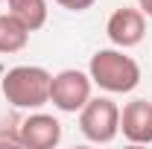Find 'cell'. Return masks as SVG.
Segmentation results:
<instances>
[{
  "label": "cell",
  "mask_w": 152,
  "mask_h": 149,
  "mask_svg": "<svg viewBox=\"0 0 152 149\" xmlns=\"http://www.w3.org/2000/svg\"><path fill=\"white\" fill-rule=\"evenodd\" d=\"M105 32L111 38L114 47H120V50H129V47H137L143 35H146V15L140 12V9H129V6H123V9H117L108 23H105Z\"/></svg>",
  "instance_id": "cell-5"
},
{
  "label": "cell",
  "mask_w": 152,
  "mask_h": 149,
  "mask_svg": "<svg viewBox=\"0 0 152 149\" xmlns=\"http://www.w3.org/2000/svg\"><path fill=\"white\" fill-rule=\"evenodd\" d=\"M79 129L94 143H111L120 134V108L108 96H91L79 111Z\"/></svg>",
  "instance_id": "cell-3"
},
{
  "label": "cell",
  "mask_w": 152,
  "mask_h": 149,
  "mask_svg": "<svg viewBox=\"0 0 152 149\" xmlns=\"http://www.w3.org/2000/svg\"><path fill=\"white\" fill-rule=\"evenodd\" d=\"M61 9H70V12H85V9H91L96 0H56Z\"/></svg>",
  "instance_id": "cell-10"
},
{
  "label": "cell",
  "mask_w": 152,
  "mask_h": 149,
  "mask_svg": "<svg viewBox=\"0 0 152 149\" xmlns=\"http://www.w3.org/2000/svg\"><path fill=\"white\" fill-rule=\"evenodd\" d=\"M88 76L94 85H99L108 93H129L140 82V67L120 47H108V50H96L91 56Z\"/></svg>",
  "instance_id": "cell-1"
},
{
  "label": "cell",
  "mask_w": 152,
  "mask_h": 149,
  "mask_svg": "<svg viewBox=\"0 0 152 149\" xmlns=\"http://www.w3.org/2000/svg\"><path fill=\"white\" fill-rule=\"evenodd\" d=\"M29 26L18 18V15H12V12H3L0 15V53H20L26 44H29Z\"/></svg>",
  "instance_id": "cell-8"
},
{
  "label": "cell",
  "mask_w": 152,
  "mask_h": 149,
  "mask_svg": "<svg viewBox=\"0 0 152 149\" xmlns=\"http://www.w3.org/2000/svg\"><path fill=\"white\" fill-rule=\"evenodd\" d=\"M50 79L53 73H47L38 64H18L3 76L0 91L6 96V102L29 111V108H41L50 102Z\"/></svg>",
  "instance_id": "cell-2"
},
{
  "label": "cell",
  "mask_w": 152,
  "mask_h": 149,
  "mask_svg": "<svg viewBox=\"0 0 152 149\" xmlns=\"http://www.w3.org/2000/svg\"><path fill=\"white\" fill-rule=\"evenodd\" d=\"M18 137H20V146L26 149H53L61 140V123L53 114L35 111L18 126Z\"/></svg>",
  "instance_id": "cell-6"
},
{
  "label": "cell",
  "mask_w": 152,
  "mask_h": 149,
  "mask_svg": "<svg viewBox=\"0 0 152 149\" xmlns=\"http://www.w3.org/2000/svg\"><path fill=\"white\" fill-rule=\"evenodd\" d=\"M120 131L129 143H152V102L132 99L120 111Z\"/></svg>",
  "instance_id": "cell-7"
},
{
  "label": "cell",
  "mask_w": 152,
  "mask_h": 149,
  "mask_svg": "<svg viewBox=\"0 0 152 149\" xmlns=\"http://www.w3.org/2000/svg\"><path fill=\"white\" fill-rule=\"evenodd\" d=\"M6 3H9V12L18 15L32 32L47 23V0H6Z\"/></svg>",
  "instance_id": "cell-9"
},
{
  "label": "cell",
  "mask_w": 152,
  "mask_h": 149,
  "mask_svg": "<svg viewBox=\"0 0 152 149\" xmlns=\"http://www.w3.org/2000/svg\"><path fill=\"white\" fill-rule=\"evenodd\" d=\"M91 85H94L91 76L82 70H73V67L58 70L50 79V102L64 114H76L91 99Z\"/></svg>",
  "instance_id": "cell-4"
},
{
  "label": "cell",
  "mask_w": 152,
  "mask_h": 149,
  "mask_svg": "<svg viewBox=\"0 0 152 149\" xmlns=\"http://www.w3.org/2000/svg\"><path fill=\"white\" fill-rule=\"evenodd\" d=\"M137 9H140L146 18H152V0H137Z\"/></svg>",
  "instance_id": "cell-11"
}]
</instances>
